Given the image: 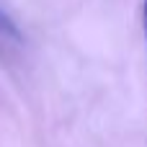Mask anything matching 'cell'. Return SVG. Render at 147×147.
Instances as JSON below:
<instances>
[{"mask_svg":"<svg viewBox=\"0 0 147 147\" xmlns=\"http://www.w3.org/2000/svg\"><path fill=\"white\" fill-rule=\"evenodd\" d=\"M21 41H23L21 28L16 26V21L5 10H0V57H8Z\"/></svg>","mask_w":147,"mask_h":147,"instance_id":"obj_1","label":"cell"},{"mask_svg":"<svg viewBox=\"0 0 147 147\" xmlns=\"http://www.w3.org/2000/svg\"><path fill=\"white\" fill-rule=\"evenodd\" d=\"M142 23H145V36H147V0L142 3Z\"/></svg>","mask_w":147,"mask_h":147,"instance_id":"obj_2","label":"cell"}]
</instances>
